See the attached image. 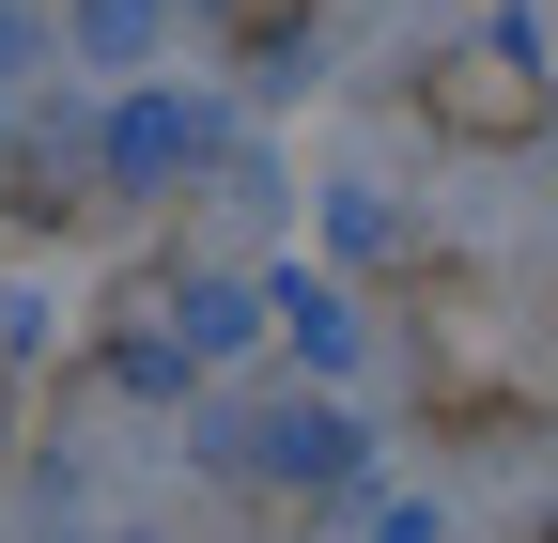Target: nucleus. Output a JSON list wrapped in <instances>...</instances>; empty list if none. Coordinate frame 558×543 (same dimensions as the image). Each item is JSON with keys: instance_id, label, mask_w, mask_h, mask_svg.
I'll use <instances>...</instances> for the list:
<instances>
[]
</instances>
